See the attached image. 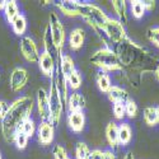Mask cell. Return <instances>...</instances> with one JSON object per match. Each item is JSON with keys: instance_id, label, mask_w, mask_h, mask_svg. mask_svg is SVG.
<instances>
[{"instance_id": "obj_44", "label": "cell", "mask_w": 159, "mask_h": 159, "mask_svg": "<svg viewBox=\"0 0 159 159\" xmlns=\"http://www.w3.org/2000/svg\"><path fill=\"white\" fill-rule=\"evenodd\" d=\"M68 159H71V158H68Z\"/></svg>"}, {"instance_id": "obj_14", "label": "cell", "mask_w": 159, "mask_h": 159, "mask_svg": "<svg viewBox=\"0 0 159 159\" xmlns=\"http://www.w3.org/2000/svg\"><path fill=\"white\" fill-rule=\"evenodd\" d=\"M66 107H68L69 113L71 112H82L85 108V98L79 92H73L69 93L68 101H66Z\"/></svg>"}, {"instance_id": "obj_10", "label": "cell", "mask_w": 159, "mask_h": 159, "mask_svg": "<svg viewBox=\"0 0 159 159\" xmlns=\"http://www.w3.org/2000/svg\"><path fill=\"white\" fill-rule=\"evenodd\" d=\"M37 64H38L39 71L52 80L55 76V70H56V57L50 55L46 51H42L41 54H39Z\"/></svg>"}, {"instance_id": "obj_38", "label": "cell", "mask_w": 159, "mask_h": 159, "mask_svg": "<svg viewBox=\"0 0 159 159\" xmlns=\"http://www.w3.org/2000/svg\"><path fill=\"white\" fill-rule=\"evenodd\" d=\"M122 159H135V157H134V154H132V152H127V153L124 155Z\"/></svg>"}, {"instance_id": "obj_7", "label": "cell", "mask_w": 159, "mask_h": 159, "mask_svg": "<svg viewBox=\"0 0 159 159\" xmlns=\"http://www.w3.org/2000/svg\"><path fill=\"white\" fill-rule=\"evenodd\" d=\"M48 27L51 31L52 41H54V45H55V48L57 52V57H60L61 51L65 45V39H66V31H65V27H64L60 17L57 16V13H51L50 14Z\"/></svg>"}, {"instance_id": "obj_4", "label": "cell", "mask_w": 159, "mask_h": 159, "mask_svg": "<svg viewBox=\"0 0 159 159\" xmlns=\"http://www.w3.org/2000/svg\"><path fill=\"white\" fill-rule=\"evenodd\" d=\"M90 64L98 68L101 71H106L108 74L115 71H122V66L112 47H102L97 50L90 56Z\"/></svg>"}, {"instance_id": "obj_26", "label": "cell", "mask_w": 159, "mask_h": 159, "mask_svg": "<svg viewBox=\"0 0 159 159\" xmlns=\"http://www.w3.org/2000/svg\"><path fill=\"white\" fill-rule=\"evenodd\" d=\"M82 82H83L82 80V75L76 69L70 75H68V78H66V84H68L69 89H71L73 92H78V89L82 87Z\"/></svg>"}, {"instance_id": "obj_15", "label": "cell", "mask_w": 159, "mask_h": 159, "mask_svg": "<svg viewBox=\"0 0 159 159\" xmlns=\"http://www.w3.org/2000/svg\"><path fill=\"white\" fill-rule=\"evenodd\" d=\"M68 126L69 129L75 132V134H79L82 132L85 127V115L84 112H71L68 115Z\"/></svg>"}, {"instance_id": "obj_20", "label": "cell", "mask_w": 159, "mask_h": 159, "mask_svg": "<svg viewBox=\"0 0 159 159\" xmlns=\"http://www.w3.org/2000/svg\"><path fill=\"white\" fill-rule=\"evenodd\" d=\"M132 140V129L127 122H122L118 125V141L120 145L126 147Z\"/></svg>"}, {"instance_id": "obj_40", "label": "cell", "mask_w": 159, "mask_h": 159, "mask_svg": "<svg viewBox=\"0 0 159 159\" xmlns=\"http://www.w3.org/2000/svg\"><path fill=\"white\" fill-rule=\"evenodd\" d=\"M5 2H7V0H0V11L4 10V8H5Z\"/></svg>"}, {"instance_id": "obj_32", "label": "cell", "mask_w": 159, "mask_h": 159, "mask_svg": "<svg viewBox=\"0 0 159 159\" xmlns=\"http://www.w3.org/2000/svg\"><path fill=\"white\" fill-rule=\"evenodd\" d=\"M28 140H30V138L27 135H24L22 131H18L17 134H16V136H14V140H13V143L16 144L17 149L24 150L25 148H27V145H28Z\"/></svg>"}, {"instance_id": "obj_3", "label": "cell", "mask_w": 159, "mask_h": 159, "mask_svg": "<svg viewBox=\"0 0 159 159\" xmlns=\"http://www.w3.org/2000/svg\"><path fill=\"white\" fill-rule=\"evenodd\" d=\"M80 16L88 25H90L92 30L96 32V34L99 37V39L104 43V47H111V43L108 42L107 37H106L103 32V27L107 19L110 18L106 13L96 4H90V3H82L80 4Z\"/></svg>"}, {"instance_id": "obj_23", "label": "cell", "mask_w": 159, "mask_h": 159, "mask_svg": "<svg viewBox=\"0 0 159 159\" xmlns=\"http://www.w3.org/2000/svg\"><path fill=\"white\" fill-rule=\"evenodd\" d=\"M10 24H11L13 32H14L17 36H20V37L24 36L25 31H27V18H25L24 14H22V13H20V14L14 20H13Z\"/></svg>"}, {"instance_id": "obj_21", "label": "cell", "mask_w": 159, "mask_h": 159, "mask_svg": "<svg viewBox=\"0 0 159 159\" xmlns=\"http://www.w3.org/2000/svg\"><path fill=\"white\" fill-rule=\"evenodd\" d=\"M3 11H4V17H5L8 23H11L20 14L19 7H18L16 0H7L5 2V8H4Z\"/></svg>"}, {"instance_id": "obj_19", "label": "cell", "mask_w": 159, "mask_h": 159, "mask_svg": "<svg viewBox=\"0 0 159 159\" xmlns=\"http://www.w3.org/2000/svg\"><path fill=\"white\" fill-rule=\"evenodd\" d=\"M96 83H97V87L98 89L102 92V93L107 94L108 90L111 89L112 87V79H111V75L106 71H98V74L96 75Z\"/></svg>"}, {"instance_id": "obj_25", "label": "cell", "mask_w": 159, "mask_h": 159, "mask_svg": "<svg viewBox=\"0 0 159 159\" xmlns=\"http://www.w3.org/2000/svg\"><path fill=\"white\" fill-rule=\"evenodd\" d=\"M143 117H144V121L148 126L153 127L157 126L158 122V116H157V108L153 107V106H149V107H145L143 111Z\"/></svg>"}, {"instance_id": "obj_29", "label": "cell", "mask_w": 159, "mask_h": 159, "mask_svg": "<svg viewBox=\"0 0 159 159\" xmlns=\"http://www.w3.org/2000/svg\"><path fill=\"white\" fill-rule=\"evenodd\" d=\"M89 159H117V157L112 150L94 149V150H90Z\"/></svg>"}, {"instance_id": "obj_12", "label": "cell", "mask_w": 159, "mask_h": 159, "mask_svg": "<svg viewBox=\"0 0 159 159\" xmlns=\"http://www.w3.org/2000/svg\"><path fill=\"white\" fill-rule=\"evenodd\" d=\"M36 106L38 115L41 117V121L48 120L50 117V107H48V92L45 88H39L37 90L36 97Z\"/></svg>"}, {"instance_id": "obj_6", "label": "cell", "mask_w": 159, "mask_h": 159, "mask_svg": "<svg viewBox=\"0 0 159 159\" xmlns=\"http://www.w3.org/2000/svg\"><path fill=\"white\" fill-rule=\"evenodd\" d=\"M103 32L107 37L108 42L110 43H115L116 46L124 43L125 41L130 38L126 30H125V25L116 18H108L107 22H106L104 27H103Z\"/></svg>"}, {"instance_id": "obj_13", "label": "cell", "mask_w": 159, "mask_h": 159, "mask_svg": "<svg viewBox=\"0 0 159 159\" xmlns=\"http://www.w3.org/2000/svg\"><path fill=\"white\" fill-rule=\"evenodd\" d=\"M80 2L76 0H61V2H56L55 5L56 8L66 17H79L80 16Z\"/></svg>"}, {"instance_id": "obj_41", "label": "cell", "mask_w": 159, "mask_h": 159, "mask_svg": "<svg viewBox=\"0 0 159 159\" xmlns=\"http://www.w3.org/2000/svg\"><path fill=\"white\" fill-rule=\"evenodd\" d=\"M51 3H52V2H48V0H47V2H41V4H42V5H50Z\"/></svg>"}, {"instance_id": "obj_9", "label": "cell", "mask_w": 159, "mask_h": 159, "mask_svg": "<svg viewBox=\"0 0 159 159\" xmlns=\"http://www.w3.org/2000/svg\"><path fill=\"white\" fill-rule=\"evenodd\" d=\"M19 47H20V52L23 57L27 60L31 64H34L38 61L39 57V51L38 47L34 42V39L30 36H23L20 38V42H19Z\"/></svg>"}, {"instance_id": "obj_37", "label": "cell", "mask_w": 159, "mask_h": 159, "mask_svg": "<svg viewBox=\"0 0 159 159\" xmlns=\"http://www.w3.org/2000/svg\"><path fill=\"white\" fill-rule=\"evenodd\" d=\"M144 7L145 11H153L155 9V2L154 0H147V2H144Z\"/></svg>"}, {"instance_id": "obj_42", "label": "cell", "mask_w": 159, "mask_h": 159, "mask_svg": "<svg viewBox=\"0 0 159 159\" xmlns=\"http://www.w3.org/2000/svg\"><path fill=\"white\" fill-rule=\"evenodd\" d=\"M155 108H157V116H158V122H159V106L155 107Z\"/></svg>"}, {"instance_id": "obj_16", "label": "cell", "mask_w": 159, "mask_h": 159, "mask_svg": "<svg viewBox=\"0 0 159 159\" xmlns=\"http://www.w3.org/2000/svg\"><path fill=\"white\" fill-rule=\"evenodd\" d=\"M85 42V31L80 27H76L71 30L69 33V47L73 51H79Z\"/></svg>"}, {"instance_id": "obj_35", "label": "cell", "mask_w": 159, "mask_h": 159, "mask_svg": "<svg viewBox=\"0 0 159 159\" xmlns=\"http://www.w3.org/2000/svg\"><path fill=\"white\" fill-rule=\"evenodd\" d=\"M52 155H54V159H68L69 158L66 149L60 144L54 147V149H52Z\"/></svg>"}, {"instance_id": "obj_8", "label": "cell", "mask_w": 159, "mask_h": 159, "mask_svg": "<svg viewBox=\"0 0 159 159\" xmlns=\"http://www.w3.org/2000/svg\"><path fill=\"white\" fill-rule=\"evenodd\" d=\"M28 79H30V75H28L27 69L22 68V66L14 68L9 76V84H10L11 92H14V93L22 92L25 88V85L28 84Z\"/></svg>"}, {"instance_id": "obj_22", "label": "cell", "mask_w": 159, "mask_h": 159, "mask_svg": "<svg viewBox=\"0 0 159 159\" xmlns=\"http://www.w3.org/2000/svg\"><path fill=\"white\" fill-rule=\"evenodd\" d=\"M112 8L117 16V19L120 20L124 25L127 23V5L125 0H113Z\"/></svg>"}, {"instance_id": "obj_17", "label": "cell", "mask_w": 159, "mask_h": 159, "mask_svg": "<svg viewBox=\"0 0 159 159\" xmlns=\"http://www.w3.org/2000/svg\"><path fill=\"white\" fill-rule=\"evenodd\" d=\"M107 97L110 99V102L115 103H126L130 99V94L129 92L122 88V87H118V85H112L111 89L108 90Z\"/></svg>"}, {"instance_id": "obj_28", "label": "cell", "mask_w": 159, "mask_h": 159, "mask_svg": "<svg viewBox=\"0 0 159 159\" xmlns=\"http://www.w3.org/2000/svg\"><path fill=\"white\" fill-rule=\"evenodd\" d=\"M131 14L135 19H141L144 16H145V7H144V2L141 0H134V2H131Z\"/></svg>"}, {"instance_id": "obj_27", "label": "cell", "mask_w": 159, "mask_h": 159, "mask_svg": "<svg viewBox=\"0 0 159 159\" xmlns=\"http://www.w3.org/2000/svg\"><path fill=\"white\" fill-rule=\"evenodd\" d=\"M19 131H22L24 135H27L28 138H32V136H34L36 135V132H37V125H36V122H34V120L33 118H27L23 124H22V126H20V129H19Z\"/></svg>"}, {"instance_id": "obj_43", "label": "cell", "mask_w": 159, "mask_h": 159, "mask_svg": "<svg viewBox=\"0 0 159 159\" xmlns=\"http://www.w3.org/2000/svg\"><path fill=\"white\" fill-rule=\"evenodd\" d=\"M0 159H3V155H2V152H0Z\"/></svg>"}, {"instance_id": "obj_2", "label": "cell", "mask_w": 159, "mask_h": 159, "mask_svg": "<svg viewBox=\"0 0 159 159\" xmlns=\"http://www.w3.org/2000/svg\"><path fill=\"white\" fill-rule=\"evenodd\" d=\"M34 104L32 96H22L9 104V111L2 121V134L7 143H13L22 124L31 117Z\"/></svg>"}, {"instance_id": "obj_31", "label": "cell", "mask_w": 159, "mask_h": 159, "mask_svg": "<svg viewBox=\"0 0 159 159\" xmlns=\"http://www.w3.org/2000/svg\"><path fill=\"white\" fill-rule=\"evenodd\" d=\"M125 113H126V117L129 118H136L138 115H139V107H138V104L134 99H129L126 103H125Z\"/></svg>"}, {"instance_id": "obj_5", "label": "cell", "mask_w": 159, "mask_h": 159, "mask_svg": "<svg viewBox=\"0 0 159 159\" xmlns=\"http://www.w3.org/2000/svg\"><path fill=\"white\" fill-rule=\"evenodd\" d=\"M64 106L65 104L61 99V96H60V92L56 87V83H55L54 79H52L50 89H48V107H50L48 121L54 126H57L61 121V116L64 113Z\"/></svg>"}, {"instance_id": "obj_39", "label": "cell", "mask_w": 159, "mask_h": 159, "mask_svg": "<svg viewBox=\"0 0 159 159\" xmlns=\"http://www.w3.org/2000/svg\"><path fill=\"white\" fill-rule=\"evenodd\" d=\"M154 76H155V79L159 82V65L157 66V69H155V71H154Z\"/></svg>"}, {"instance_id": "obj_33", "label": "cell", "mask_w": 159, "mask_h": 159, "mask_svg": "<svg viewBox=\"0 0 159 159\" xmlns=\"http://www.w3.org/2000/svg\"><path fill=\"white\" fill-rule=\"evenodd\" d=\"M147 37L149 39V42L153 43V46L159 48V25H157V27H150L147 31Z\"/></svg>"}, {"instance_id": "obj_34", "label": "cell", "mask_w": 159, "mask_h": 159, "mask_svg": "<svg viewBox=\"0 0 159 159\" xmlns=\"http://www.w3.org/2000/svg\"><path fill=\"white\" fill-rule=\"evenodd\" d=\"M113 116L116 120L118 121H122L124 118L126 117V113H125V103H115L113 104Z\"/></svg>"}, {"instance_id": "obj_24", "label": "cell", "mask_w": 159, "mask_h": 159, "mask_svg": "<svg viewBox=\"0 0 159 159\" xmlns=\"http://www.w3.org/2000/svg\"><path fill=\"white\" fill-rule=\"evenodd\" d=\"M43 51L48 52L50 55L55 56V57L57 59V52H56V48H55L54 41H52V36H51V31H50L48 24L46 25L45 32H43Z\"/></svg>"}, {"instance_id": "obj_11", "label": "cell", "mask_w": 159, "mask_h": 159, "mask_svg": "<svg viewBox=\"0 0 159 159\" xmlns=\"http://www.w3.org/2000/svg\"><path fill=\"white\" fill-rule=\"evenodd\" d=\"M37 140L38 143L43 145V147H48V145L52 144L55 139V126L52 125L48 120H45V121H41L37 126Z\"/></svg>"}, {"instance_id": "obj_36", "label": "cell", "mask_w": 159, "mask_h": 159, "mask_svg": "<svg viewBox=\"0 0 159 159\" xmlns=\"http://www.w3.org/2000/svg\"><path fill=\"white\" fill-rule=\"evenodd\" d=\"M8 111H9V103L5 101H0V122L4 120Z\"/></svg>"}, {"instance_id": "obj_30", "label": "cell", "mask_w": 159, "mask_h": 159, "mask_svg": "<svg viewBox=\"0 0 159 159\" xmlns=\"http://www.w3.org/2000/svg\"><path fill=\"white\" fill-rule=\"evenodd\" d=\"M89 154L90 149L88 145L83 141H79L75 147V159H89Z\"/></svg>"}, {"instance_id": "obj_1", "label": "cell", "mask_w": 159, "mask_h": 159, "mask_svg": "<svg viewBox=\"0 0 159 159\" xmlns=\"http://www.w3.org/2000/svg\"><path fill=\"white\" fill-rule=\"evenodd\" d=\"M116 55L118 57L125 80L130 87L138 88L145 73H154L159 65V59L150 54L145 47L138 45L131 38L124 43L116 46Z\"/></svg>"}, {"instance_id": "obj_18", "label": "cell", "mask_w": 159, "mask_h": 159, "mask_svg": "<svg viewBox=\"0 0 159 159\" xmlns=\"http://www.w3.org/2000/svg\"><path fill=\"white\" fill-rule=\"evenodd\" d=\"M104 134H106V140H107L112 150L120 147V141H118V125L116 122H113V121L108 122V125L106 126Z\"/></svg>"}]
</instances>
